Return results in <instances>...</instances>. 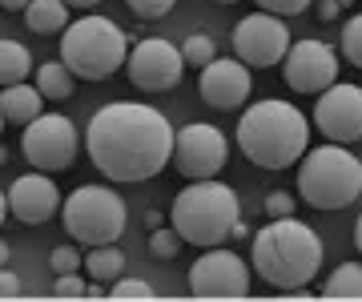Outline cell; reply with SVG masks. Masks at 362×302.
<instances>
[{
    "label": "cell",
    "instance_id": "1",
    "mask_svg": "<svg viewBox=\"0 0 362 302\" xmlns=\"http://www.w3.org/2000/svg\"><path fill=\"white\" fill-rule=\"evenodd\" d=\"M85 149L97 173H105L109 182L133 185L157 178L173 161L177 133L161 109L137 101H109L89 117Z\"/></svg>",
    "mask_w": 362,
    "mask_h": 302
},
{
    "label": "cell",
    "instance_id": "23",
    "mask_svg": "<svg viewBox=\"0 0 362 302\" xmlns=\"http://www.w3.org/2000/svg\"><path fill=\"white\" fill-rule=\"evenodd\" d=\"M181 53H185V65L206 69L209 61H218V45H214L206 33H189V37L181 40Z\"/></svg>",
    "mask_w": 362,
    "mask_h": 302
},
{
    "label": "cell",
    "instance_id": "8",
    "mask_svg": "<svg viewBox=\"0 0 362 302\" xmlns=\"http://www.w3.org/2000/svg\"><path fill=\"white\" fill-rule=\"evenodd\" d=\"M81 149L77 125L65 117V113H40L33 125H25V137H21V153L33 170L45 173H61L73 165Z\"/></svg>",
    "mask_w": 362,
    "mask_h": 302
},
{
    "label": "cell",
    "instance_id": "4",
    "mask_svg": "<svg viewBox=\"0 0 362 302\" xmlns=\"http://www.w3.org/2000/svg\"><path fill=\"white\" fill-rule=\"evenodd\" d=\"M242 218V202L226 182L218 178H202V182H189L173 197V210H169V222L189 246L209 250L221 246L226 238H233V226Z\"/></svg>",
    "mask_w": 362,
    "mask_h": 302
},
{
    "label": "cell",
    "instance_id": "31",
    "mask_svg": "<svg viewBox=\"0 0 362 302\" xmlns=\"http://www.w3.org/2000/svg\"><path fill=\"white\" fill-rule=\"evenodd\" d=\"M314 0H258V8L262 13H274V16H298V13H306Z\"/></svg>",
    "mask_w": 362,
    "mask_h": 302
},
{
    "label": "cell",
    "instance_id": "2",
    "mask_svg": "<svg viewBox=\"0 0 362 302\" xmlns=\"http://www.w3.org/2000/svg\"><path fill=\"white\" fill-rule=\"evenodd\" d=\"M250 266L274 290H302L322 270V238L298 218H270V226L254 230Z\"/></svg>",
    "mask_w": 362,
    "mask_h": 302
},
{
    "label": "cell",
    "instance_id": "18",
    "mask_svg": "<svg viewBox=\"0 0 362 302\" xmlns=\"http://www.w3.org/2000/svg\"><path fill=\"white\" fill-rule=\"evenodd\" d=\"M25 25L40 37L49 33H65L73 21H69V0H33L25 8Z\"/></svg>",
    "mask_w": 362,
    "mask_h": 302
},
{
    "label": "cell",
    "instance_id": "29",
    "mask_svg": "<svg viewBox=\"0 0 362 302\" xmlns=\"http://www.w3.org/2000/svg\"><path fill=\"white\" fill-rule=\"evenodd\" d=\"M85 294H89V282H81V270L57 274V282H52V298H85Z\"/></svg>",
    "mask_w": 362,
    "mask_h": 302
},
{
    "label": "cell",
    "instance_id": "25",
    "mask_svg": "<svg viewBox=\"0 0 362 302\" xmlns=\"http://www.w3.org/2000/svg\"><path fill=\"white\" fill-rule=\"evenodd\" d=\"M181 246H185V238H181L177 230H165V226L149 230V254H153V258H177Z\"/></svg>",
    "mask_w": 362,
    "mask_h": 302
},
{
    "label": "cell",
    "instance_id": "38",
    "mask_svg": "<svg viewBox=\"0 0 362 302\" xmlns=\"http://www.w3.org/2000/svg\"><path fill=\"white\" fill-rule=\"evenodd\" d=\"M354 246H358V254H362V214H358V222H354Z\"/></svg>",
    "mask_w": 362,
    "mask_h": 302
},
{
    "label": "cell",
    "instance_id": "34",
    "mask_svg": "<svg viewBox=\"0 0 362 302\" xmlns=\"http://www.w3.org/2000/svg\"><path fill=\"white\" fill-rule=\"evenodd\" d=\"M28 4H33V0H0V8H4V13H25Z\"/></svg>",
    "mask_w": 362,
    "mask_h": 302
},
{
    "label": "cell",
    "instance_id": "36",
    "mask_svg": "<svg viewBox=\"0 0 362 302\" xmlns=\"http://www.w3.org/2000/svg\"><path fill=\"white\" fill-rule=\"evenodd\" d=\"M145 226H149V230H157V226H161V214L149 210V214H145Z\"/></svg>",
    "mask_w": 362,
    "mask_h": 302
},
{
    "label": "cell",
    "instance_id": "27",
    "mask_svg": "<svg viewBox=\"0 0 362 302\" xmlns=\"http://www.w3.org/2000/svg\"><path fill=\"white\" fill-rule=\"evenodd\" d=\"M109 298H153V286L145 282V278H117L109 282Z\"/></svg>",
    "mask_w": 362,
    "mask_h": 302
},
{
    "label": "cell",
    "instance_id": "17",
    "mask_svg": "<svg viewBox=\"0 0 362 302\" xmlns=\"http://www.w3.org/2000/svg\"><path fill=\"white\" fill-rule=\"evenodd\" d=\"M45 113V93L37 89V85H28V81H21V85H4V93H0V121L4 125H33V121Z\"/></svg>",
    "mask_w": 362,
    "mask_h": 302
},
{
    "label": "cell",
    "instance_id": "6",
    "mask_svg": "<svg viewBox=\"0 0 362 302\" xmlns=\"http://www.w3.org/2000/svg\"><path fill=\"white\" fill-rule=\"evenodd\" d=\"M61 61L81 81H109L129 61V37L109 16H81L61 33Z\"/></svg>",
    "mask_w": 362,
    "mask_h": 302
},
{
    "label": "cell",
    "instance_id": "37",
    "mask_svg": "<svg viewBox=\"0 0 362 302\" xmlns=\"http://www.w3.org/2000/svg\"><path fill=\"white\" fill-rule=\"evenodd\" d=\"M246 234H254V230H250V226L238 218V226H233V238H246Z\"/></svg>",
    "mask_w": 362,
    "mask_h": 302
},
{
    "label": "cell",
    "instance_id": "22",
    "mask_svg": "<svg viewBox=\"0 0 362 302\" xmlns=\"http://www.w3.org/2000/svg\"><path fill=\"white\" fill-rule=\"evenodd\" d=\"M322 298H362V262H342L322 282Z\"/></svg>",
    "mask_w": 362,
    "mask_h": 302
},
{
    "label": "cell",
    "instance_id": "19",
    "mask_svg": "<svg viewBox=\"0 0 362 302\" xmlns=\"http://www.w3.org/2000/svg\"><path fill=\"white\" fill-rule=\"evenodd\" d=\"M33 77H37V89L45 93V101H65V97H73V85H77V73L65 61H45Z\"/></svg>",
    "mask_w": 362,
    "mask_h": 302
},
{
    "label": "cell",
    "instance_id": "30",
    "mask_svg": "<svg viewBox=\"0 0 362 302\" xmlns=\"http://www.w3.org/2000/svg\"><path fill=\"white\" fill-rule=\"evenodd\" d=\"M129 4L133 16H141V21H161V16L173 8V0H125Z\"/></svg>",
    "mask_w": 362,
    "mask_h": 302
},
{
    "label": "cell",
    "instance_id": "10",
    "mask_svg": "<svg viewBox=\"0 0 362 302\" xmlns=\"http://www.w3.org/2000/svg\"><path fill=\"white\" fill-rule=\"evenodd\" d=\"M173 161H177V173L189 178V182H202V178H218L230 161V141L221 137L218 125L209 121H189L177 129V149H173Z\"/></svg>",
    "mask_w": 362,
    "mask_h": 302
},
{
    "label": "cell",
    "instance_id": "9",
    "mask_svg": "<svg viewBox=\"0 0 362 302\" xmlns=\"http://www.w3.org/2000/svg\"><path fill=\"white\" fill-rule=\"evenodd\" d=\"M189 294L194 298H246L250 266L242 262V254L226 246L202 250V258L189 266Z\"/></svg>",
    "mask_w": 362,
    "mask_h": 302
},
{
    "label": "cell",
    "instance_id": "14",
    "mask_svg": "<svg viewBox=\"0 0 362 302\" xmlns=\"http://www.w3.org/2000/svg\"><path fill=\"white\" fill-rule=\"evenodd\" d=\"M282 77L294 93H326L338 81V53L326 40H298L282 61Z\"/></svg>",
    "mask_w": 362,
    "mask_h": 302
},
{
    "label": "cell",
    "instance_id": "20",
    "mask_svg": "<svg viewBox=\"0 0 362 302\" xmlns=\"http://www.w3.org/2000/svg\"><path fill=\"white\" fill-rule=\"evenodd\" d=\"M37 73L33 57L21 40H0V85H21Z\"/></svg>",
    "mask_w": 362,
    "mask_h": 302
},
{
    "label": "cell",
    "instance_id": "11",
    "mask_svg": "<svg viewBox=\"0 0 362 302\" xmlns=\"http://www.w3.org/2000/svg\"><path fill=\"white\" fill-rule=\"evenodd\" d=\"M290 53V28L274 13H250L233 25V57H242L250 69L282 65Z\"/></svg>",
    "mask_w": 362,
    "mask_h": 302
},
{
    "label": "cell",
    "instance_id": "7",
    "mask_svg": "<svg viewBox=\"0 0 362 302\" xmlns=\"http://www.w3.org/2000/svg\"><path fill=\"white\" fill-rule=\"evenodd\" d=\"M61 222L65 234H73V242L81 246H109L125 234V202L109 185H77L61 206Z\"/></svg>",
    "mask_w": 362,
    "mask_h": 302
},
{
    "label": "cell",
    "instance_id": "35",
    "mask_svg": "<svg viewBox=\"0 0 362 302\" xmlns=\"http://www.w3.org/2000/svg\"><path fill=\"white\" fill-rule=\"evenodd\" d=\"M101 0H69V8H97Z\"/></svg>",
    "mask_w": 362,
    "mask_h": 302
},
{
    "label": "cell",
    "instance_id": "39",
    "mask_svg": "<svg viewBox=\"0 0 362 302\" xmlns=\"http://www.w3.org/2000/svg\"><path fill=\"white\" fill-rule=\"evenodd\" d=\"M218 4H233V0H218Z\"/></svg>",
    "mask_w": 362,
    "mask_h": 302
},
{
    "label": "cell",
    "instance_id": "32",
    "mask_svg": "<svg viewBox=\"0 0 362 302\" xmlns=\"http://www.w3.org/2000/svg\"><path fill=\"white\" fill-rule=\"evenodd\" d=\"M314 13H318L322 25H334L338 16H342V0H318V4H314Z\"/></svg>",
    "mask_w": 362,
    "mask_h": 302
},
{
    "label": "cell",
    "instance_id": "12",
    "mask_svg": "<svg viewBox=\"0 0 362 302\" xmlns=\"http://www.w3.org/2000/svg\"><path fill=\"white\" fill-rule=\"evenodd\" d=\"M181 69H185V53L177 45H169L165 37H145L129 49L125 73L137 89L145 93H169L181 85Z\"/></svg>",
    "mask_w": 362,
    "mask_h": 302
},
{
    "label": "cell",
    "instance_id": "16",
    "mask_svg": "<svg viewBox=\"0 0 362 302\" xmlns=\"http://www.w3.org/2000/svg\"><path fill=\"white\" fill-rule=\"evenodd\" d=\"M4 206H8V214H16V222L40 226V222H49V218L61 214L65 197H61V190L52 182V173L37 170V173H21V178L4 190Z\"/></svg>",
    "mask_w": 362,
    "mask_h": 302
},
{
    "label": "cell",
    "instance_id": "15",
    "mask_svg": "<svg viewBox=\"0 0 362 302\" xmlns=\"http://www.w3.org/2000/svg\"><path fill=\"white\" fill-rule=\"evenodd\" d=\"M250 93H254V77H250V65L242 57H218L197 73V97L221 113L242 109L250 101Z\"/></svg>",
    "mask_w": 362,
    "mask_h": 302
},
{
    "label": "cell",
    "instance_id": "24",
    "mask_svg": "<svg viewBox=\"0 0 362 302\" xmlns=\"http://www.w3.org/2000/svg\"><path fill=\"white\" fill-rule=\"evenodd\" d=\"M342 57H346L354 69H362V13L358 16H350L346 25H342Z\"/></svg>",
    "mask_w": 362,
    "mask_h": 302
},
{
    "label": "cell",
    "instance_id": "5",
    "mask_svg": "<svg viewBox=\"0 0 362 302\" xmlns=\"http://www.w3.org/2000/svg\"><path fill=\"white\" fill-rule=\"evenodd\" d=\"M298 194L314 210H346L362 194V161L338 141L306 149V161L298 170Z\"/></svg>",
    "mask_w": 362,
    "mask_h": 302
},
{
    "label": "cell",
    "instance_id": "3",
    "mask_svg": "<svg viewBox=\"0 0 362 302\" xmlns=\"http://www.w3.org/2000/svg\"><path fill=\"white\" fill-rule=\"evenodd\" d=\"M306 141H310V121L290 101H258L246 105L238 117V145L242 158L254 161L258 170H290L294 161L306 158Z\"/></svg>",
    "mask_w": 362,
    "mask_h": 302
},
{
    "label": "cell",
    "instance_id": "21",
    "mask_svg": "<svg viewBox=\"0 0 362 302\" xmlns=\"http://www.w3.org/2000/svg\"><path fill=\"white\" fill-rule=\"evenodd\" d=\"M85 270H89V278H97V282H117V278L125 274V254L117 250V242H109V246H89Z\"/></svg>",
    "mask_w": 362,
    "mask_h": 302
},
{
    "label": "cell",
    "instance_id": "28",
    "mask_svg": "<svg viewBox=\"0 0 362 302\" xmlns=\"http://www.w3.org/2000/svg\"><path fill=\"white\" fill-rule=\"evenodd\" d=\"M49 266H52V274H77L81 266V254H77V246H57L49 254Z\"/></svg>",
    "mask_w": 362,
    "mask_h": 302
},
{
    "label": "cell",
    "instance_id": "26",
    "mask_svg": "<svg viewBox=\"0 0 362 302\" xmlns=\"http://www.w3.org/2000/svg\"><path fill=\"white\" fill-rule=\"evenodd\" d=\"M262 210H266V218H294L298 202L290 190H270V194L262 197Z\"/></svg>",
    "mask_w": 362,
    "mask_h": 302
},
{
    "label": "cell",
    "instance_id": "33",
    "mask_svg": "<svg viewBox=\"0 0 362 302\" xmlns=\"http://www.w3.org/2000/svg\"><path fill=\"white\" fill-rule=\"evenodd\" d=\"M0 298H8V302L21 298V278H16L13 270H4V274H0Z\"/></svg>",
    "mask_w": 362,
    "mask_h": 302
},
{
    "label": "cell",
    "instance_id": "13",
    "mask_svg": "<svg viewBox=\"0 0 362 302\" xmlns=\"http://www.w3.org/2000/svg\"><path fill=\"white\" fill-rule=\"evenodd\" d=\"M314 129L338 145L362 141V85L334 81L314 101Z\"/></svg>",
    "mask_w": 362,
    "mask_h": 302
}]
</instances>
